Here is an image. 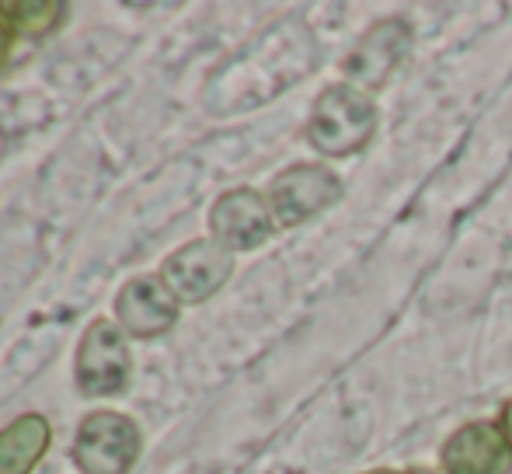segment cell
I'll return each mask as SVG.
<instances>
[{"label": "cell", "instance_id": "cell-1", "mask_svg": "<svg viewBox=\"0 0 512 474\" xmlns=\"http://www.w3.org/2000/svg\"><path fill=\"white\" fill-rule=\"evenodd\" d=\"M377 105L356 84H335L314 102L307 119V140L324 157H349L373 140Z\"/></svg>", "mask_w": 512, "mask_h": 474}, {"label": "cell", "instance_id": "cell-2", "mask_svg": "<svg viewBox=\"0 0 512 474\" xmlns=\"http://www.w3.org/2000/svg\"><path fill=\"white\" fill-rule=\"evenodd\" d=\"M74 373L77 387L88 398H112V394L126 391L129 377H133V353H129L122 325L108 318L91 321L81 346H77Z\"/></svg>", "mask_w": 512, "mask_h": 474}, {"label": "cell", "instance_id": "cell-3", "mask_svg": "<svg viewBox=\"0 0 512 474\" xmlns=\"http://www.w3.org/2000/svg\"><path fill=\"white\" fill-rule=\"evenodd\" d=\"M143 436L129 415L95 412L74 436V461L84 474H129L140 461Z\"/></svg>", "mask_w": 512, "mask_h": 474}, {"label": "cell", "instance_id": "cell-4", "mask_svg": "<svg viewBox=\"0 0 512 474\" xmlns=\"http://www.w3.org/2000/svg\"><path fill=\"white\" fill-rule=\"evenodd\" d=\"M269 206L279 227H300L342 199V182L324 164H297L272 178Z\"/></svg>", "mask_w": 512, "mask_h": 474}, {"label": "cell", "instance_id": "cell-5", "mask_svg": "<svg viewBox=\"0 0 512 474\" xmlns=\"http://www.w3.org/2000/svg\"><path fill=\"white\" fill-rule=\"evenodd\" d=\"M234 272V251L220 241H189L164 258L161 279L178 297V304H203Z\"/></svg>", "mask_w": 512, "mask_h": 474}, {"label": "cell", "instance_id": "cell-6", "mask_svg": "<svg viewBox=\"0 0 512 474\" xmlns=\"http://www.w3.org/2000/svg\"><path fill=\"white\" fill-rule=\"evenodd\" d=\"M209 227H213V241H220L227 251H251L272 237L276 217H272V206L262 192L234 189L216 199L213 213H209Z\"/></svg>", "mask_w": 512, "mask_h": 474}, {"label": "cell", "instance_id": "cell-7", "mask_svg": "<svg viewBox=\"0 0 512 474\" xmlns=\"http://www.w3.org/2000/svg\"><path fill=\"white\" fill-rule=\"evenodd\" d=\"M443 474H512V443L499 422H467L439 450Z\"/></svg>", "mask_w": 512, "mask_h": 474}, {"label": "cell", "instance_id": "cell-8", "mask_svg": "<svg viewBox=\"0 0 512 474\" xmlns=\"http://www.w3.org/2000/svg\"><path fill=\"white\" fill-rule=\"evenodd\" d=\"M178 307L182 304L161 276H136L115 297V318L133 339H154L175 325Z\"/></svg>", "mask_w": 512, "mask_h": 474}, {"label": "cell", "instance_id": "cell-9", "mask_svg": "<svg viewBox=\"0 0 512 474\" xmlns=\"http://www.w3.org/2000/svg\"><path fill=\"white\" fill-rule=\"evenodd\" d=\"M408 53H411L408 25L391 18V21H380V25L359 42L356 53L345 63V70H349L352 81L363 84V88H384L394 70L405 63Z\"/></svg>", "mask_w": 512, "mask_h": 474}, {"label": "cell", "instance_id": "cell-10", "mask_svg": "<svg viewBox=\"0 0 512 474\" xmlns=\"http://www.w3.org/2000/svg\"><path fill=\"white\" fill-rule=\"evenodd\" d=\"M53 443V429L42 415L28 412L0 429V474H32Z\"/></svg>", "mask_w": 512, "mask_h": 474}, {"label": "cell", "instance_id": "cell-11", "mask_svg": "<svg viewBox=\"0 0 512 474\" xmlns=\"http://www.w3.org/2000/svg\"><path fill=\"white\" fill-rule=\"evenodd\" d=\"M63 14V4L56 0H35V4H0V21L11 28V35L39 39L49 28H56Z\"/></svg>", "mask_w": 512, "mask_h": 474}, {"label": "cell", "instance_id": "cell-12", "mask_svg": "<svg viewBox=\"0 0 512 474\" xmlns=\"http://www.w3.org/2000/svg\"><path fill=\"white\" fill-rule=\"evenodd\" d=\"M7 60H11V28L0 21V74H4Z\"/></svg>", "mask_w": 512, "mask_h": 474}, {"label": "cell", "instance_id": "cell-13", "mask_svg": "<svg viewBox=\"0 0 512 474\" xmlns=\"http://www.w3.org/2000/svg\"><path fill=\"white\" fill-rule=\"evenodd\" d=\"M499 429L506 433V440L512 443V398L502 405V415H499Z\"/></svg>", "mask_w": 512, "mask_h": 474}, {"label": "cell", "instance_id": "cell-14", "mask_svg": "<svg viewBox=\"0 0 512 474\" xmlns=\"http://www.w3.org/2000/svg\"><path fill=\"white\" fill-rule=\"evenodd\" d=\"M405 474H439V471H425V468H411V471H405Z\"/></svg>", "mask_w": 512, "mask_h": 474}, {"label": "cell", "instance_id": "cell-15", "mask_svg": "<svg viewBox=\"0 0 512 474\" xmlns=\"http://www.w3.org/2000/svg\"><path fill=\"white\" fill-rule=\"evenodd\" d=\"M366 474H394V471H384V468H380V471H366Z\"/></svg>", "mask_w": 512, "mask_h": 474}]
</instances>
